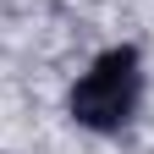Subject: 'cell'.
I'll return each mask as SVG.
<instances>
[{
	"mask_svg": "<svg viewBox=\"0 0 154 154\" xmlns=\"http://www.w3.org/2000/svg\"><path fill=\"white\" fill-rule=\"evenodd\" d=\"M138 105H143V55L132 44L105 50L66 94V116L88 132H127Z\"/></svg>",
	"mask_w": 154,
	"mask_h": 154,
	"instance_id": "cell-1",
	"label": "cell"
}]
</instances>
